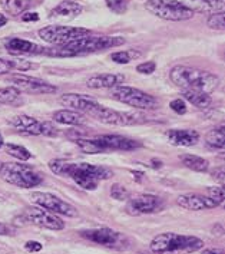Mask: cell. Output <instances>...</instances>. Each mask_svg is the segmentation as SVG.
I'll list each match as a JSON object with an SVG mask.
<instances>
[{
  "instance_id": "83f0119b",
  "label": "cell",
  "mask_w": 225,
  "mask_h": 254,
  "mask_svg": "<svg viewBox=\"0 0 225 254\" xmlns=\"http://www.w3.org/2000/svg\"><path fill=\"white\" fill-rule=\"evenodd\" d=\"M22 102V92L16 86H6L0 89V105H19Z\"/></svg>"
},
{
  "instance_id": "d6986e66",
  "label": "cell",
  "mask_w": 225,
  "mask_h": 254,
  "mask_svg": "<svg viewBox=\"0 0 225 254\" xmlns=\"http://www.w3.org/2000/svg\"><path fill=\"white\" fill-rule=\"evenodd\" d=\"M60 102L65 107H70L73 111H76V112H89V111H92L93 108L99 105L93 98L80 94L62 95L60 96Z\"/></svg>"
},
{
  "instance_id": "ee69618b",
  "label": "cell",
  "mask_w": 225,
  "mask_h": 254,
  "mask_svg": "<svg viewBox=\"0 0 225 254\" xmlns=\"http://www.w3.org/2000/svg\"><path fill=\"white\" fill-rule=\"evenodd\" d=\"M22 19L25 22H36L39 19V16H38V13H26L22 16Z\"/></svg>"
},
{
  "instance_id": "ffe728a7",
  "label": "cell",
  "mask_w": 225,
  "mask_h": 254,
  "mask_svg": "<svg viewBox=\"0 0 225 254\" xmlns=\"http://www.w3.org/2000/svg\"><path fill=\"white\" fill-rule=\"evenodd\" d=\"M6 49L13 55H38L43 54L45 51V48L39 45L20 38H10L6 40Z\"/></svg>"
},
{
  "instance_id": "f1b7e54d",
  "label": "cell",
  "mask_w": 225,
  "mask_h": 254,
  "mask_svg": "<svg viewBox=\"0 0 225 254\" xmlns=\"http://www.w3.org/2000/svg\"><path fill=\"white\" fill-rule=\"evenodd\" d=\"M184 99L191 102L194 107L197 108H208L211 105L212 99L210 95L201 94V92H192V91H184Z\"/></svg>"
},
{
  "instance_id": "bcb514c9",
  "label": "cell",
  "mask_w": 225,
  "mask_h": 254,
  "mask_svg": "<svg viewBox=\"0 0 225 254\" xmlns=\"http://www.w3.org/2000/svg\"><path fill=\"white\" fill-rule=\"evenodd\" d=\"M7 23V17L4 16V14H1L0 13V27L1 26H4Z\"/></svg>"
},
{
  "instance_id": "5bb4252c",
  "label": "cell",
  "mask_w": 225,
  "mask_h": 254,
  "mask_svg": "<svg viewBox=\"0 0 225 254\" xmlns=\"http://www.w3.org/2000/svg\"><path fill=\"white\" fill-rule=\"evenodd\" d=\"M10 82H13L14 86L22 92L32 95H48L55 94L56 92V86H53L51 83L45 82V80L33 78V76H27V75H22L17 73L9 78Z\"/></svg>"
},
{
  "instance_id": "d4e9b609",
  "label": "cell",
  "mask_w": 225,
  "mask_h": 254,
  "mask_svg": "<svg viewBox=\"0 0 225 254\" xmlns=\"http://www.w3.org/2000/svg\"><path fill=\"white\" fill-rule=\"evenodd\" d=\"M53 121L59 124H66V125H82L85 117L76 112V111H69V109H60L53 114Z\"/></svg>"
},
{
  "instance_id": "7a4b0ae2",
  "label": "cell",
  "mask_w": 225,
  "mask_h": 254,
  "mask_svg": "<svg viewBox=\"0 0 225 254\" xmlns=\"http://www.w3.org/2000/svg\"><path fill=\"white\" fill-rule=\"evenodd\" d=\"M169 78L182 91H192L207 95H211L220 83L217 75L208 70L189 66H175L169 73Z\"/></svg>"
},
{
  "instance_id": "e575fe53",
  "label": "cell",
  "mask_w": 225,
  "mask_h": 254,
  "mask_svg": "<svg viewBox=\"0 0 225 254\" xmlns=\"http://www.w3.org/2000/svg\"><path fill=\"white\" fill-rule=\"evenodd\" d=\"M109 194H111V197H112L113 200H116V201L126 200V198H128V195H129L128 190L123 187V186H120V184H113V186L111 187Z\"/></svg>"
},
{
  "instance_id": "c3c4849f",
  "label": "cell",
  "mask_w": 225,
  "mask_h": 254,
  "mask_svg": "<svg viewBox=\"0 0 225 254\" xmlns=\"http://www.w3.org/2000/svg\"><path fill=\"white\" fill-rule=\"evenodd\" d=\"M1 164H3V162H1V161H0V168H1Z\"/></svg>"
},
{
  "instance_id": "9a60e30c",
  "label": "cell",
  "mask_w": 225,
  "mask_h": 254,
  "mask_svg": "<svg viewBox=\"0 0 225 254\" xmlns=\"http://www.w3.org/2000/svg\"><path fill=\"white\" fill-rule=\"evenodd\" d=\"M161 208V200L151 194H142L133 197L126 204V213L131 215L151 214Z\"/></svg>"
},
{
  "instance_id": "f6af8a7d",
  "label": "cell",
  "mask_w": 225,
  "mask_h": 254,
  "mask_svg": "<svg viewBox=\"0 0 225 254\" xmlns=\"http://www.w3.org/2000/svg\"><path fill=\"white\" fill-rule=\"evenodd\" d=\"M202 254H224L223 253V250H220V249H207V250H204Z\"/></svg>"
},
{
  "instance_id": "cb8c5ba5",
  "label": "cell",
  "mask_w": 225,
  "mask_h": 254,
  "mask_svg": "<svg viewBox=\"0 0 225 254\" xmlns=\"http://www.w3.org/2000/svg\"><path fill=\"white\" fill-rule=\"evenodd\" d=\"M0 6L4 13L17 17L19 14L25 13L32 6V0H0Z\"/></svg>"
},
{
  "instance_id": "8fae6325",
  "label": "cell",
  "mask_w": 225,
  "mask_h": 254,
  "mask_svg": "<svg viewBox=\"0 0 225 254\" xmlns=\"http://www.w3.org/2000/svg\"><path fill=\"white\" fill-rule=\"evenodd\" d=\"M32 200L35 204H38V207H42V208L51 211L53 214H62L66 215V217H76L78 215V211L73 205L67 204V202L57 198L53 194H49V192H33Z\"/></svg>"
},
{
  "instance_id": "30bf717a",
  "label": "cell",
  "mask_w": 225,
  "mask_h": 254,
  "mask_svg": "<svg viewBox=\"0 0 225 254\" xmlns=\"http://www.w3.org/2000/svg\"><path fill=\"white\" fill-rule=\"evenodd\" d=\"M82 237L88 239L89 241H93L96 244L105 246V247H112V249H122L128 243L126 237L118 233L112 228H95V230H86L80 233Z\"/></svg>"
},
{
  "instance_id": "60d3db41",
  "label": "cell",
  "mask_w": 225,
  "mask_h": 254,
  "mask_svg": "<svg viewBox=\"0 0 225 254\" xmlns=\"http://www.w3.org/2000/svg\"><path fill=\"white\" fill-rule=\"evenodd\" d=\"M16 228L10 224L6 223H0V236H13Z\"/></svg>"
},
{
  "instance_id": "3957f363",
  "label": "cell",
  "mask_w": 225,
  "mask_h": 254,
  "mask_svg": "<svg viewBox=\"0 0 225 254\" xmlns=\"http://www.w3.org/2000/svg\"><path fill=\"white\" fill-rule=\"evenodd\" d=\"M125 43V39L120 36H85L78 40H73L62 48L57 49H46L43 54L51 55V56H76V55H85L98 52V51H105L111 48H116Z\"/></svg>"
},
{
  "instance_id": "7c38bea8",
  "label": "cell",
  "mask_w": 225,
  "mask_h": 254,
  "mask_svg": "<svg viewBox=\"0 0 225 254\" xmlns=\"http://www.w3.org/2000/svg\"><path fill=\"white\" fill-rule=\"evenodd\" d=\"M95 144L99 154L106 151H135L142 147L139 141L122 135H102L99 138H95Z\"/></svg>"
},
{
  "instance_id": "7bdbcfd3",
  "label": "cell",
  "mask_w": 225,
  "mask_h": 254,
  "mask_svg": "<svg viewBox=\"0 0 225 254\" xmlns=\"http://www.w3.org/2000/svg\"><path fill=\"white\" fill-rule=\"evenodd\" d=\"M10 70H12L10 62H9V61H6V59H1V58H0V75L9 73Z\"/></svg>"
},
{
  "instance_id": "603a6c76",
  "label": "cell",
  "mask_w": 225,
  "mask_h": 254,
  "mask_svg": "<svg viewBox=\"0 0 225 254\" xmlns=\"http://www.w3.org/2000/svg\"><path fill=\"white\" fill-rule=\"evenodd\" d=\"M82 13V6L79 3L70 1V0H65L62 3H59L52 12H51V17L55 19H65V20H72L76 16Z\"/></svg>"
},
{
  "instance_id": "52a82bcc",
  "label": "cell",
  "mask_w": 225,
  "mask_h": 254,
  "mask_svg": "<svg viewBox=\"0 0 225 254\" xmlns=\"http://www.w3.org/2000/svg\"><path fill=\"white\" fill-rule=\"evenodd\" d=\"M111 96L122 104H126V105L136 108V109H145L146 111V109H157L159 107L157 98H154L152 95L146 94L141 89L132 88V86L118 85V86L112 88Z\"/></svg>"
},
{
  "instance_id": "74e56055",
  "label": "cell",
  "mask_w": 225,
  "mask_h": 254,
  "mask_svg": "<svg viewBox=\"0 0 225 254\" xmlns=\"http://www.w3.org/2000/svg\"><path fill=\"white\" fill-rule=\"evenodd\" d=\"M157 69V64L154 61H148V62H144V64H139L136 66V72L142 73V75H151L154 73Z\"/></svg>"
},
{
  "instance_id": "ba28073f",
  "label": "cell",
  "mask_w": 225,
  "mask_h": 254,
  "mask_svg": "<svg viewBox=\"0 0 225 254\" xmlns=\"http://www.w3.org/2000/svg\"><path fill=\"white\" fill-rule=\"evenodd\" d=\"M91 35V32L85 27H69V26H46L39 30L40 39L52 43V45H60L65 46L67 43L85 38Z\"/></svg>"
},
{
  "instance_id": "4dcf8cb0",
  "label": "cell",
  "mask_w": 225,
  "mask_h": 254,
  "mask_svg": "<svg viewBox=\"0 0 225 254\" xmlns=\"http://www.w3.org/2000/svg\"><path fill=\"white\" fill-rule=\"evenodd\" d=\"M208 26L214 29V30H220L223 32L225 30V13L224 12H218V13L210 14L208 17Z\"/></svg>"
},
{
  "instance_id": "8992f818",
  "label": "cell",
  "mask_w": 225,
  "mask_h": 254,
  "mask_svg": "<svg viewBox=\"0 0 225 254\" xmlns=\"http://www.w3.org/2000/svg\"><path fill=\"white\" fill-rule=\"evenodd\" d=\"M145 9L159 19L169 22H184L194 16V12L178 0H146Z\"/></svg>"
},
{
  "instance_id": "f546056e",
  "label": "cell",
  "mask_w": 225,
  "mask_h": 254,
  "mask_svg": "<svg viewBox=\"0 0 225 254\" xmlns=\"http://www.w3.org/2000/svg\"><path fill=\"white\" fill-rule=\"evenodd\" d=\"M3 147H4V151H6L10 157L16 158V160L27 161V160H30V157H32V155H30V152H29L25 147H22V145L4 144Z\"/></svg>"
},
{
  "instance_id": "484cf974",
  "label": "cell",
  "mask_w": 225,
  "mask_h": 254,
  "mask_svg": "<svg viewBox=\"0 0 225 254\" xmlns=\"http://www.w3.org/2000/svg\"><path fill=\"white\" fill-rule=\"evenodd\" d=\"M179 160L182 161V164L185 165L186 168H189L192 171H197V173H205L210 168V162L207 160H204L202 157L185 154V155H181Z\"/></svg>"
},
{
  "instance_id": "7402d4cb",
  "label": "cell",
  "mask_w": 225,
  "mask_h": 254,
  "mask_svg": "<svg viewBox=\"0 0 225 254\" xmlns=\"http://www.w3.org/2000/svg\"><path fill=\"white\" fill-rule=\"evenodd\" d=\"M10 125L16 131L25 135H40V122L29 115H16L10 120Z\"/></svg>"
},
{
  "instance_id": "d6a6232c",
  "label": "cell",
  "mask_w": 225,
  "mask_h": 254,
  "mask_svg": "<svg viewBox=\"0 0 225 254\" xmlns=\"http://www.w3.org/2000/svg\"><path fill=\"white\" fill-rule=\"evenodd\" d=\"M105 3L108 9L116 14H123L128 9V0H105Z\"/></svg>"
},
{
  "instance_id": "7dc6e473",
  "label": "cell",
  "mask_w": 225,
  "mask_h": 254,
  "mask_svg": "<svg viewBox=\"0 0 225 254\" xmlns=\"http://www.w3.org/2000/svg\"><path fill=\"white\" fill-rule=\"evenodd\" d=\"M3 145H4V141H3V136L0 135V148L3 147Z\"/></svg>"
},
{
  "instance_id": "2e32d148",
  "label": "cell",
  "mask_w": 225,
  "mask_h": 254,
  "mask_svg": "<svg viewBox=\"0 0 225 254\" xmlns=\"http://www.w3.org/2000/svg\"><path fill=\"white\" fill-rule=\"evenodd\" d=\"M178 205L189 210V211H201V210H211L218 207L210 197H202L197 194H185V195H179L178 197Z\"/></svg>"
},
{
  "instance_id": "277c9868",
  "label": "cell",
  "mask_w": 225,
  "mask_h": 254,
  "mask_svg": "<svg viewBox=\"0 0 225 254\" xmlns=\"http://www.w3.org/2000/svg\"><path fill=\"white\" fill-rule=\"evenodd\" d=\"M151 252L155 254L194 253L204 247V241L195 236H182L176 233H162L151 241Z\"/></svg>"
},
{
  "instance_id": "6da1fadb",
  "label": "cell",
  "mask_w": 225,
  "mask_h": 254,
  "mask_svg": "<svg viewBox=\"0 0 225 254\" xmlns=\"http://www.w3.org/2000/svg\"><path fill=\"white\" fill-rule=\"evenodd\" d=\"M48 165L53 174L59 175V177H69L79 187L85 190H95L98 187L99 181L108 180L113 175L109 168L86 164V162H70V161L57 158V160L49 161Z\"/></svg>"
},
{
  "instance_id": "ab89813d",
  "label": "cell",
  "mask_w": 225,
  "mask_h": 254,
  "mask_svg": "<svg viewBox=\"0 0 225 254\" xmlns=\"http://www.w3.org/2000/svg\"><path fill=\"white\" fill-rule=\"evenodd\" d=\"M211 175L214 180H217L221 186H224L225 183V168L224 167H217L211 171Z\"/></svg>"
},
{
  "instance_id": "e0dca14e",
  "label": "cell",
  "mask_w": 225,
  "mask_h": 254,
  "mask_svg": "<svg viewBox=\"0 0 225 254\" xmlns=\"http://www.w3.org/2000/svg\"><path fill=\"white\" fill-rule=\"evenodd\" d=\"M194 13L212 14L224 12L225 0H178Z\"/></svg>"
},
{
  "instance_id": "f35d334b",
  "label": "cell",
  "mask_w": 225,
  "mask_h": 254,
  "mask_svg": "<svg viewBox=\"0 0 225 254\" xmlns=\"http://www.w3.org/2000/svg\"><path fill=\"white\" fill-rule=\"evenodd\" d=\"M169 107H171V109H172L173 112H176V114H179V115H184V114L186 112L185 101H184V99H181V98L173 99Z\"/></svg>"
},
{
  "instance_id": "5b68a950",
  "label": "cell",
  "mask_w": 225,
  "mask_h": 254,
  "mask_svg": "<svg viewBox=\"0 0 225 254\" xmlns=\"http://www.w3.org/2000/svg\"><path fill=\"white\" fill-rule=\"evenodd\" d=\"M0 177L6 183L20 188L36 187L42 183V177L33 168L19 162H3L0 168Z\"/></svg>"
},
{
  "instance_id": "4316f807",
  "label": "cell",
  "mask_w": 225,
  "mask_h": 254,
  "mask_svg": "<svg viewBox=\"0 0 225 254\" xmlns=\"http://www.w3.org/2000/svg\"><path fill=\"white\" fill-rule=\"evenodd\" d=\"M207 145L212 149H224L225 147V127L221 125L218 128L211 129L205 136Z\"/></svg>"
},
{
  "instance_id": "4fadbf2b",
  "label": "cell",
  "mask_w": 225,
  "mask_h": 254,
  "mask_svg": "<svg viewBox=\"0 0 225 254\" xmlns=\"http://www.w3.org/2000/svg\"><path fill=\"white\" fill-rule=\"evenodd\" d=\"M25 217L29 223H32L38 227L55 230V231L65 228V221L60 217H57L56 214H53V213L42 208V207H29V208H26Z\"/></svg>"
},
{
  "instance_id": "d590c367",
  "label": "cell",
  "mask_w": 225,
  "mask_h": 254,
  "mask_svg": "<svg viewBox=\"0 0 225 254\" xmlns=\"http://www.w3.org/2000/svg\"><path fill=\"white\" fill-rule=\"evenodd\" d=\"M59 131L57 128L53 125L52 122H40V135H45V136H57Z\"/></svg>"
},
{
  "instance_id": "ac0fdd59",
  "label": "cell",
  "mask_w": 225,
  "mask_h": 254,
  "mask_svg": "<svg viewBox=\"0 0 225 254\" xmlns=\"http://www.w3.org/2000/svg\"><path fill=\"white\" fill-rule=\"evenodd\" d=\"M165 136L173 147H192L199 139V134L194 129H169Z\"/></svg>"
},
{
  "instance_id": "44dd1931",
  "label": "cell",
  "mask_w": 225,
  "mask_h": 254,
  "mask_svg": "<svg viewBox=\"0 0 225 254\" xmlns=\"http://www.w3.org/2000/svg\"><path fill=\"white\" fill-rule=\"evenodd\" d=\"M125 76L123 75H115V73H101L93 75L86 80V86L91 89H111L120 83H123Z\"/></svg>"
},
{
  "instance_id": "1f68e13d",
  "label": "cell",
  "mask_w": 225,
  "mask_h": 254,
  "mask_svg": "<svg viewBox=\"0 0 225 254\" xmlns=\"http://www.w3.org/2000/svg\"><path fill=\"white\" fill-rule=\"evenodd\" d=\"M139 54L133 52V51H118V52H113L111 55V59L116 64H122V65H126L132 61V58H136Z\"/></svg>"
},
{
  "instance_id": "9c48e42d",
  "label": "cell",
  "mask_w": 225,
  "mask_h": 254,
  "mask_svg": "<svg viewBox=\"0 0 225 254\" xmlns=\"http://www.w3.org/2000/svg\"><path fill=\"white\" fill-rule=\"evenodd\" d=\"M88 114L92 115L95 120L101 121L104 124H109V125H133V124H141L146 121L145 117L139 112H119V111L104 107L101 104L93 108L92 111H89Z\"/></svg>"
},
{
  "instance_id": "b9f144b4",
  "label": "cell",
  "mask_w": 225,
  "mask_h": 254,
  "mask_svg": "<svg viewBox=\"0 0 225 254\" xmlns=\"http://www.w3.org/2000/svg\"><path fill=\"white\" fill-rule=\"evenodd\" d=\"M25 249H26L27 252H30V253H36V252H40V250H42V244H40L39 241L30 240L25 244Z\"/></svg>"
},
{
  "instance_id": "8d00e7d4",
  "label": "cell",
  "mask_w": 225,
  "mask_h": 254,
  "mask_svg": "<svg viewBox=\"0 0 225 254\" xmlns=\"http://www.w3.org/2000/svg\"><path fill=\"white\" fill-rule=\"evenodd\" d=\"M9 62H10L12 70H19V72H25V70H29V69L35 67V65H32L30 62H27V61H25V59L9 61Z\"/></svg>"
},
{
  "instance_id": "836d02e7",
  "label": "cell",
  "mask_w": 225,
  "mask_h": 254,
  "mask_svg": "<svg viewBox=\"0 0 225 254\" xmlns=\"http://www.w3.org/2000/svg\"><path fill=\"white\" fill-rule=\"evenodd\" d=\"M207 191H208V195H210V198H211L217 205H221L225 200V190L223 186H220V187H208L207 188Z\"/></svg>"
}]
</instances>
